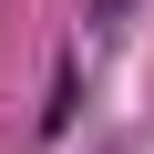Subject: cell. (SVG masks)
<instances>
[{
    "instance_id": "2",
    "label": "cell",
    "mask_w": 154,
    "mask_h": 154,
    "mask_svg": "<svg viewBox=\"0 0 154 154\" xmlns=\"http://www.w3.org/2000/svg\"><path fill=\"white\" fill-rule=\"evenodd\" d=\"M93 11H103V21H123V11H134V0H93Z\"/></svg>"
},
{
    "instance_id": "1",
    "label": "cell",
    "mask_w": 154,
    "mask_h": 154,
    "mask_svg": "<svg viewBox=\"0 0 154 154\" xmlns=\"http://www.w3.org/2000/svg\"><path fill=\"white\" fill-rule=\"evenodd\" d=\"M72 103H82V82H72V62H51V103H41V134L72 123Z\"/></svg>"
}]
</instances>
